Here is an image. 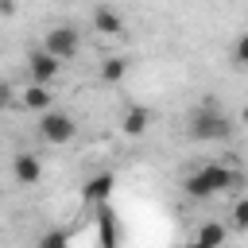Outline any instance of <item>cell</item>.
Returning a JSON list of instances; mask_svg holds the SVG:
<instances>
[{
	"label": "cell",
	"mask_w": 248,
	"mask_h": 248,
	"mask_svg": "<svg viewBox=\"0 0 248 248\" xmlns=\"http://www.w3.org/2000/svg\"><path fill=\"white\" fill-rule=\"evenodd\" d=\"M229 186H236V174L229 170V167H217V163H209V167H202V170H194L190 178H186V194L190 198H213V194H221V190H229Z\"/></svg>",
	"instance_id": "6da1fadb"
},
{
	"label": "cell",
	"mask_w": 248,
	"mask_h": 248,
	"mask_svg": "<svg viewBox=\"0 0 248 248\" xmlns=\"http://www.w3.org/2000/svg\"><path fill=\"white\" fill-rule=\"evenodd\" d=\"M62 58L54 54V50H46V46H39V50H31L27 54V70H31V81H43V85H50L58 74H62Z\"/></svg>",
	"instance_id": "277c9868"
},
{
	"label": "cell",
	"mask_w": 248,
	"mask_h": 248,
	"mask_svg": "<svg viewBox=\"0 0 248 248\" xmlns=\"http://www.w3.org/2000/svg\"><path fill=\"white\" fill-rule=\"evenodd\" d=\"M221 240H225V225L209 221V225H202V229H198V244H221Z\"/></svg>",
	"instance_id": "8fae6325"
},
{
	"label": "cell",
	"mask_w": 248,
	"mask_h": 248,
	"mask_svg": "<svg viewBox=\"0 0 248 248\" xmlns=\"http://www.w3.org/2000/svg\"><path fill=\"white\" fill-rule=\"evenodd\" d=\"M39 132H43V140H46V143H70V140H74V132H78V124H74V116H70V112L46 108V112H43V120H39Z\"/></svg>",
	"instance_id": "3957f363"
},
{
	"label": "cell",
	"mask_w": 248,
	"mask_h": 248,
	"mask_svg": "<svg viewBox=\"0 0 248 248\" xmlns=\"http://www.w3.org/2000/svg\"><path fill=\"white\" fill-rule=\"evenodd\" d=\"M93 31H101V35H108V39H124L128 35V23H124V16L120 12H112V8H93Z\"/></svg>",
	"instance_id": "8992f818"
},
{
	"label": "cell",
	"mask_w": 248,
	"mask_h": 248,
	"mask_svg": "<svg viewBox=\"0 0 248 248\" xmlns=\"http://www.w3.org/2000/svg\"><path fill=\"white\" fill-rule=\"evenodd\" d=\"M124 74H128V58H120V54L105 58V66H101V78L105 81H124Z\"/></svg>",
	"instance_id": "30bf717a"
},
{
	"label": "cell",
	"mask_w": 248,
	"mask_h": 248,
	"mask_svg": "<svg viewBox=\"0 0 248 248\" xmlns=\"http://www.w3.org/2000/svg\"><path fill=\"white\" fill-rule=\"evenodd\" d=\"M108 186H112V178H108V174H101V178H89V186H85V198H105V194H108Z\"/></svg>",
	"instance_id": "4fadbf2b"
},
{
	"label": "cell",
	"mask_w": 248,
	"mask_h": 248,
	"mask_svg": "<svg viewBox=\"0 0 248 248\" xmlns=\"http://www.w3.org/2000/svg\"><path fill=\"white\" fill-rule=\"evenodd\" d=\"M147 124H151V108H143V105H136V108H128V112L120 116V128H124L128 136H143Z\"/></svg>",
	"instance_id": "ba28073f"
},
{
	"label": "cell",
	"mask_w": 248,
	"mask_h": 248,
	"mask_svg": "<svg viewBox=\"0 0 248 248\" xmlns=\"http://www.w3.org/2000/svg\"><path fill=\"white\" fill-rule=\"evenodd\" d=\"M46 50H54L62 62H70L74 54H78V46H81V39H78V31L70 27V23H58V27H50L46 31V43H43Z\"/></svg>",
	"instance_id": "5b68a950"
},
{
	"label": "cell",
	"mask_w": 248,
	"mask_h": 248,
	"mask_svg": "<svg viewBox=\"0 0 248 248\" xmlns=\"http://www.w3.org/2000/svg\"><path fill=\"white\" fill-rule=\"evenodd\" d=\"M12 174H16V182H19V186H35V182H39V174H43V163H39L31 151H19V155L12 159Z\"/></svg>",
	"instance_id": "52a82bcc"
},
{
	"label": "cell",
	"mask_w": 248,
	"mask_h": 248,
	"mask_svg": "<svg viewBox=\"0 0 248 248\" xmlns=\"http://www.w3.org/2000/svg\"><path fill=\"white\" fill-rule=\"evenodd\" d=\"M0 12H4V16H12V12H16V4H12V0H0Z\"/></svg>",
	"instance_id": "9a60e30c"
},
{
	"label": "cell",
	"mask_w": 248,
	"mask_h": 248,
	"mask_svg": "<svg viewBox=\"0 0 248 248\" xmlns=\"http://www.w3.org/2000/svg\"><path fill=\"white\" fill-rule=\"evenodd\" d=\"M50 101H54V97H50V89H46L43 81H31V85L23 89V105H27V108L46 112V108H50Z\"/></svg>",
	"instance_id": "9c48e42d"
},
{
	"label": "cell",
	"mask_w": 248,
	"mask_h": 248,
	"mask_svg": "<svg viewBox=\"0 0 248 248\" xmlns=\"http://www.w3.org/2000/svg\"><path fill=\"white\" fill-rule=\"evenodd\" d=\"M232 66H240V70H248V31L232 43Z\"/></svg>",
	"instance_id": "7c38bea8"
},
{
	"label": "cell",
	"mask_w": 248,
	"mask_h": 248,
	"mask_svg": "<svg viewBox=\"0 0 248 248\" xmlns=\"http://www.w3.org/2000/svg\"><path fill=\"white\" fill-rule=\"evenodd\" d=\"M229 132H232L229 116H225L221 108H213V105H205V108H198V112L190 116V136H194V140H225Z\"/></svg>",
	"instance_id": "7a4b0ae2"
},
{
	"label": "cell",
	"mask_w": 248,
	"mask_h": 248,
	"mask_svg": "<svg viewBox=\"0 0 248 248\" xmlns=\"http://www.w3.org/2000/svg\"><path fill=\"white\" fill-rule=\"evenodd\" d=\"M232 225H236V229H248V198L236 202V209H232Z\"/></svg>",
	"instance_id": "5bb4252c"
},
{
	"label": "cell",
	"mask_w": 248,
	"mask_h": 248,
	"mask_svg": "<svg viewBox=\"0 0 248 248\" xmlns=\"http://www.w3.org/2000/svg\"><path fill=\"white\" fill-rule=\"evenodd\" d=\"M240 120H244V124H248V108H244V112H240Z\"/></svg>",
	"instance_id": "2e32d148"
}]
</instances>
